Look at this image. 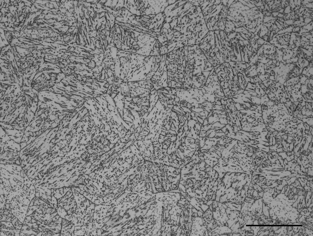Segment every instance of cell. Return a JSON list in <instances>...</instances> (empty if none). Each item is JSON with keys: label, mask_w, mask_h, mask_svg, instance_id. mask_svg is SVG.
I'll use <instances>...</instances> for the list:
<instances>
[{"label": "cell", "mask_w": 313, "mask_h": 236, "mask_svg": "<svg viewBox=\"0 0 313 236\" xmlns=\"http://www.w3.org/2000/svg\"><path fill=\"white\" fill-rule=\"evenodd\" d=\"M57 209L48 200L35 197L31 201L23 223L22 229L26 235H60L62 218Z\"/></svg>", "instance_id": "6da1fadb"}]
</instances>
